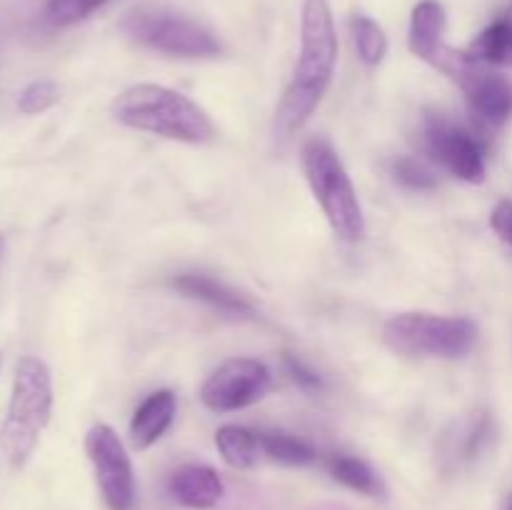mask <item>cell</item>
I'll return each instance as SVG.
<instances>
[{"label":"cell","instance_id":"1","mask_svg":"<svg viewBox=\"0 0 512 510\" xmlns=\"http://www.w3.org/2000/svg\"><path fill=\"white\" fill-rule=\"evenodd\" d=\"M338 63V33L328 0H305L300 25V58L275 113V133L288 140L323 103Z\"/></svg>","mask_w":512,"mask_h":510},{"label":"cell","instance_id":"2","mask_svg":"<svg viewBox=\"0 0 512 510\" xmlns=\"http://www.w3.org/2000/svg\"><path fill=\"white\" fill-rule=\"evenodd\" d=\"M110 113L125 128L178 140V143L203 145L215 140V125L210 115L188 95L165 85L138 83L123 90L110 105Z\"/></svg>","mask_w":512,"mask_h":510},{"label":"cell","instance_id":"3","mask_svg":"<svg viewBox=\"0 0 512 510\" xmlns=\"http://www.w3.org/2000/svg\"><path fill=\"white\" fill-rule=\"evenodd\" d=\"M53 413V378L40 358L25 355L15 365L13 395L3 423V450L13 468H23L33 455Z\"/></svg>","mask_w":512,"mask_h":510},{"label":"cell","instance_id":"4","mask_svg":"<svg viewBox=\"0 0 512 510\" xmlns=\"http://www.w3.org/2000/svg\"><path fill=\"white\" fill-rule=\"evenodd\" d=\"M303 170L320 210L330 228L345 243H358L365 235L363 205L343 160L325 138H308L303 143Z\"/></svg>","mask_w":512,"mask_h":510},{"label":"cell","instance_id":"5","mask_svg":"<svg viewBox=\"0 0 512 510\" xmlns=\"http://www.w3.org/2000/svg\"><path fill=\"white\" fill-rule=\"evenodd\" d=\"M383 340L400 355L463 358L478 343V325L465 315L400 313L383 325Z\"/></svg>","mask_w":512,"mask_h":510},{"label":"cell","instance_id":"6","mask_svg":"<svg viewBox=\"0 0 512 510\" xmlns=\"http://www.w3.org/2000/svg\"><path fill=\"white\" fill-rule=\"evenodd\" d=\"M120 28L133 43L158 50V53L173 55V58L200 60L215 58L220 53L218 38L205 25L180 13H173V10L143 5V8L130 10L123 23H120Z\"/></svg>","mask_w":512,"mask_h":510},{"label":"cell","instance_id":"7","mask_svg":"<svg viewBox=\"0 0 512 510\" xmlns=\"http://www.w3.org/2000/svg\"><path fill=\"white\" fill-rule=\"evenodd\" d=\"M433 68L460 85L470 115L480 128H500L512 115V83L490 65L475 60L468 50L445 45Z\"/></svg>","mask_w":512,"mask_h":510},{"label":"cell","instance_id":"8","mask_svg":"<svg viewBox=\"0 0 512 510\" xmlns=\"http://www.w3.org/2000/svg\"><path fill=\"white\" fill-rule=\"evenodd\" d=\"M85 453L93 463L100 495L110 510H133L135 473L123 440L110 425L98 423L85 435Z\"/></svg>","mask_w":512,"mask_h":510},{"label":"cell","instance_id":"9","mask_svg":"<svg viewBox=\"0 0 512 510\" xmlns=\"http://www.w3.org/2000/svg\"><path fill=\"white\" fill-rule=\"evenodd\" d=\"M423 148L455 178L465 183L485 180V155L480 140L443 113H428L423 118Z\"/></svg>","mask_w":512,"mask_h":510},{"label":"cell","instance_id":"10","mask_svg":"<svg viewBox=\"0 0 512 510\" xmlns=\"http://www.w3.org/2000/svg\"><path fill=\"white\" fill-rule=\"evenodd\" d=\"M268 365L255 358H230L200 388V400L213 413H233L258 403L270 390Z\"/></svg>","mask_w":512,"mask_h":510},{"label":"cell","instance_id":"11","mask_svg":"<svg viewBox=\"0 0 512 510\" xmlns=\"http://www.w3.org/2000/svg\"><path fill=\"white\" fill-rule=\"evenodd\" d=\"M170 495L188 510H210L225 495L223 480L210 465H183L170 475Z\"/></svg>","mask_w":512,"mask_h":510},{"label":"cell","instance_id":"12","mask_svg":"<svg viewBox=\"0 0 512 510\" xmlns=\"http://www.w3.org/2000/svg\"><path fill=\"white\" fill-rule=\"evenodd\" d=\"M175 410H178V400H175L173 390H155L150 393L130 420V443L135 450H145L150 445L158 443L168 428L173 425Z\"/></svg>","mask_w":512,"mask_h":510},{"label":"cell","instance_id":"13","mask_svg":"<svg viewBox=\"0 0 512 510\" xmlns=\"http://www.w3.org/2000/svg\"><path fill=\"white\" fill-rule=\"evenodd\" d=\"M173 288L178 293H183L185 298L200 300V303H208L210 308L220 310V313L238 315V318H250L255 313L253 303H250L245 295H240L238 290L228 288L220 280L210 278L203 273H183L173 280Z\"/></svg>","mask_w":512,"mask_h":510},{"label":"cell","instance_id":"14","mask_svg":"<svg viewBox=\"0 0 512 510\" xmlns=\"http://www.w3.org/2000/svg\"><path fill=\"white\" fill-rule=\"evenodd\" d=\"M445 10L438 0H420L410 15V35L408 45L410 53L418 55L420 60L433 65L440 50L445 48Z\"/></svg>","mask_w":512,"mask_h":510},{"label":"cell","instance_id":"15","mask_svg":"<svg viewBox=\"0 0 512 510\" xmlns=\"http://www.w3.org/2000/svg\"><path fill=\"white\" fill-rule=\"evenodd\" d=\"M493 438V420L490 415L480 413L473 418L455 423L453 433H445L443 440V458L453 465L470 463L483 453L488 440Z\"/></svg>","mask_w":512,"mask_h":510},{"label":"cell","instance_id":"16","mask_svg":"<svg viewBox=\"0 0 512 510\" xmlns=\"http://www.w3.org/2000/svg\"><path fill=\"white\" fill-rule=\"evenodd\" d=\"M468 53L490 68H512V3L473 40Z\"/></svg>","mask_w":512,"mask_h":510},{"label":"cell","instance_id":"17","mask_svg":"<svg viewBox=\"0 0 512 510\" xmlns=\"http://www.w3.org/2000/svg\"><path fill=\"white\" fill-rule=\"evenodd\" d=\"M215 448H218L220 458L235 470H248L258 463L260 450V438L258 433L248 428H240V425H223V428L215 433Z\"/></svg>","mask_w":512,"mask_h":510},{"label":"cell","instance_id":"18","mask_svg":"<svg viewBox=\"0 0 512 510\" xmlns=\"http://www.w3.org/2000/svg\"><path fill=\"white\" fill-rule=\"evenodd\" d=\"M328 473L333 475V480H338L345 488L355 490V493L370 495V498L383 495V483H380L378 473L365 460L355 458V455H330Z\"/></svg>","mask_w":512,"mask_h":510},{"label":"cell","instance_id":"19","mask_svg":"<svg viewBox=\"0 0 512 510\" xmlns=\"http://www.w3.org/2000/svg\"><path fill=\"white\" fill-rule=\"evenodd\" d=\"M260 438V450L268 455L270 460L283 465H293V468H300V465H310L315 458H318V450L303 438H295L290 433H258Z\"/></svg>","mask_w":512,"mask_h":510},{"label":"cell","instance_id":"20","mask_svg":"<svg viewBox=\"0 0 512 510\" xmlns=\"http://www.w3.org/2000/svg\"><path fill=\"white\" fill-rule=\"evenodd\" d=\"M350 35H353L355 53L365 65H380L388 55V35L375 20L365 15H355L350 20Z\"/></svg>","mask_w":512,"mask_h":510},{"label":"cell","instance_id":"21","mask_svg":"<svg viewBox=\"0 0 512 510\" xmlns=\"http://www.w3.org/2000/svg\"><path fill=\"white\" fill-rule=\"evenodd\" d=\"M390 175L395 178V183L403 185L405 190H415V193H430V190L438 188V178H435L433 170L418 158H410V155H400L390 163Z\"/></svg>","mask_w":512,"mask_h":510},{"label":"cell","instance_id":"22","mask_svg":"<svg viewBox=\"0 0 512 510\" xmlns=\"http://www.w3.org/2000/svg\"><path fill=\"white\" fill-rule=\"evenodd\" d=\"M60 98V90L53 80H35L28 88L20 90L18 95V110L25 115H38L53 108Z\"/></svg>","mask_w":512,"mask_h":510},{"label":"cell","instance_id":"23","mask_svg":"<svg viewBox=\"0 0 512 510\" xmlns=\"http://www.w3.org/2000/svg\"><path fill=\"white\" fill-rule=\"evenodd\" d=\"M108 0H48V18L53 20L55 25H73L78 20L88 18L95 10L103 8Z\"/></svg>","mask_w":512,"mask_h":510},{"label":"cell","instance_id":"24","mask_svg":"<svg viewBox=\"0 0 512 510\" xmlns=\"http://www.w3.org/2000/svg\"><path fill=\"white\" fill-rule=\"evenodd\" d=\"M285 363V370H288L290 378L295 380V383L300 385L303 390H308V393H315V390H323V378H320L315 370H310L308 365L303 363L300 358H295V355H285L283 358Z\"/></svg>","mask_w":512,"mask_h":510},{"label":"cell","instance_id":"25","mask_svg":"<svg viewBox=\"0 0 512 510\" xmlns=\"http://www.w3.org/2000/svg\"><path fill=\"white\" fill-rule=\"evenodd\" d=\"M490 228L512 250V200H498L490 213Z\"/></svg>","mask_w":512,"mask_h":510},{"label":"cell","instance_id":"26","mask_svg":"<svg viewBox=\"0 0 512 510\" xmlns=\"http://www.w3.org/2000/svg\"><path fill=\"white\" fill-rule=\"evenodd\" d=\"M0 253H3V238H0Z\"/></svg>","mask_w":512,"mask_h":510},{"label":"cell","instance_id":"27","mask_svg":"<svg viewBox=\"0 0 512 510\" xmlns=\"http://www.w3.org/2000/svg\"><path fill=\"white\" fill-rule=\"evenodd\" d=\"M0 368H3V358H0Z\"/></svg>","mask_w":512,"mask_h":510}]
</instances>
